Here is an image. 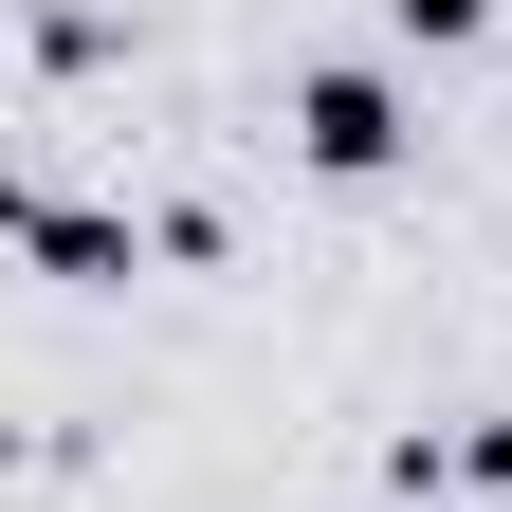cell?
<instances>
[{
    "label": "cell",
    "instance_id": "6da1fadb",
    "mask_svg": "<svg viewBox=\"0 0 512 512\" xmlns=\"http://www.w3.org/2000/svg\"><path fill=\"white\" fill-rule=\"evenodd\" d=\"M293 147H311V165H348V183H366L384 147H403V92H384V74H311V92H293Z\"/></svg>",
    "mask_w": 512,
    "mask_h": 512
},
{
    "label": "cell",
    "instance_id": "7a4b0ae2",
    "mask_svg": "<svg viewBox=\"0 0 512 512\" xmlns=\"http://www.w3.org/2000/svg\"><path fill=\"white\" fill-rule=\"evenodd\" d=\"M494 19V0H403V37H476Z\"/></svg>",
    "mask_w": 512,
    "mask_h": 512
}]
</instances>
